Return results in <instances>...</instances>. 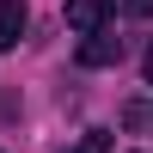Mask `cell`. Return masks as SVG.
<instances>
[{
	"mask_svg": "<svg viewBox=\"0 0 153 153\" xmlns=\"http://www.w3.org/2000/svg\"><path fill=\"white\" fill-rule=\"evenodd\" d=\"M80 61L86 68H110V61H123V37H117V25H104V31H92L80 43Z\"/></svg>",
	"mask_w": 153,
	"mask_h": 153,
	"instance_id": "1",
	"label": "cell"
},
{
	"mask_svg": "<svg viewBox=\"0 0 153 153\" xmlns=\"http://www.w3.org/2000/svg\"><path fill=\"white\" fill-rule=\"evenodd\" d=\"M104 12H110V0H68V25H74L80 37L104 31Z\"/></svg>",
	"mask_w": 153,
	"mask_h": 153,
	"instance_id": "2",
	"label": "cell"
},
{
	"mask_svg": "<svg viewBox=\"0 0 153 153\" xmlns=\"http://www.w3.org/2000/svg\"><path fill=\"white\" fill-rule=\"evenodd\" d=\"M25 25H31V12H25V0H0V49H12L25 37Z\"/></svg>",
	"mask_w": 153,
	"mask_h": 153,
	"instance_id": "3",
	"label": "cell"
},
{
	"mask_svg": "<svg viewBox=\"0 0 153 153\" xmlns=\"http://www.w3.org/2000/svg\"><path fill=\"white\" fill-rule=\"evenodd\" d=\"M61 153H110V135H104V129H86L80 141H74V147H61Z\"/></svg>",
	"mask_w": 153,
	"mask_h": 153,
	"instance_id": "4",
	"label": "cell"
},
{
	"mask_svg": "<svg viewBox=\"0 0 153 153\" xmlns=\"http://www.w3.org/2000/svg\"><path fill=\"white\" fill-rule=\"evenodd\" d=\"M123 12H135V19H153V0H117Z\"/></svg>",
	"mask_w": 153,
	"mask_h": 153,
	"instance_id": "5",
	"label": "cell"
},
{
	"mask_svg": "<svg viewBox=\"0 0 153 153\" xmlns=\"http://www.w3.org/2000/svg\"><path fill=\"white\" fill-rule=\"evenodd\" d=\"M147 80H153V49H147Z\"/></svg>",
	"mask_w": 153,
	"mask_h": 153,
	"instance_id": "6",
	"label": "cell"
}]
</instances>
